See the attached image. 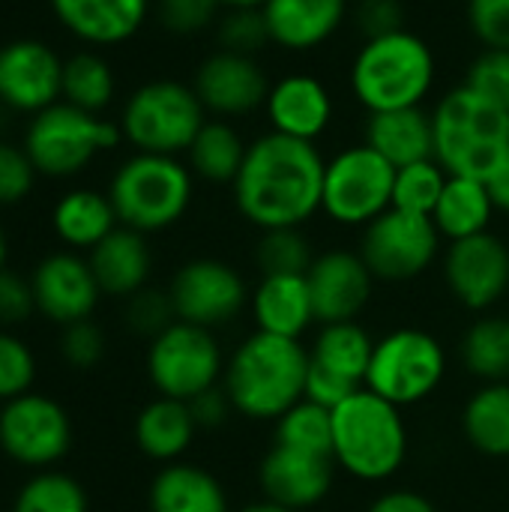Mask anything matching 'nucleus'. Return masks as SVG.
<instances>
[{
	"mask_svg": "<svg viewBox=\"0 0 509 512\" xmlns=\"http://www.w3.org/2000/svg\"><path fill=\"white\" fill-rule=\"evenodd\" d=\"M0 447L27 468H48L72 447V423L63 405L48 396L24 393L0 411Z\"/></svg>",
	"mask_w": 509,
	"mask_h": 512,
	"instance_id": "nucleus-14",
	"label": "nucleus"
},
{
	"mask_svg": "<svg viewBox=\"0 0 509 512\" xmlns=\"http://www.w3.org/2000/svg\"><path fill=\"white\" fill-rule=\"evenodd\" d=\"M312 261V243L300 228L261 231L255 246V264L261 276H306Z\"/></svg>",
	"mask_w": 509,
	"mask_h": 512,
	"instance_id": "nucleus-36",
	"label": "nucleus"
},
{
	"mask_svg": "<svg viewBox=\"0 0 509 512\" xmlns=\"http://www.w3.org/2000/svg\"><path fill=\"white\" fill-rule=\"evenodd\" d=\"M264 111H267L273 132L315 144V138H321L333 120V99L324 81H318L315 75L297 72V75L279 78L270 87Z\"/></svg>",
	"mask_w": 509,
	"mask_h": 512,
	"instance_id": "nucleus-21",
	"label": "nucleus"
},
{
	"mask_svg": "<svg viewBox=\"0 0 509 512\" xmlns=\"http://www.w3.org/2000/svg\"><path fill=\"white\" fill-rule=\"evenodd\" d=\"M309 348L255 330L225 360L222 387L234 411L255 423H276L306 396Z\"/></svg>",
	"mask_w": 509,
	"mask_h": 512,
	"instance_id": "nucleus-2",
	"label": "nucleus"
},
{
	"mask_svg": "<svg viewBox=\"0 0 509 512\" xmlns=\"http://www.w3.org/2000/svg\"><path fill=\"white\" fill-rule=\"evenodd\" d=\"M357 390H360L357 384H351V381L339 378L336 372L321 369V366H315V363L309 360L306 396H303V399H309V402H315V405H321V408H327V411H336V408H339L342 402H348Z\"/></svg>",
	"mask_w": 509,
	"mask_h": 512,
	"instance_id": "nucleus-50",
	"label": "nucleus"
},
{
	"mask_svg": "<svg viewBox=\"0 0 509 512\" xmlns=\"http://www.w3.org/2000/svg\"><path fill=\"white\" fill-rule=\"evenodd\" d=\"M270 87L273 84L267 81V72L255 57L219 48L198 63L192 78V90L198 93L204 111L216 114L219 120L243 117L264 108Z\"/></svg>",
	"mask_w": 509,
	"mask_h": 512,
	"instance_id": "nucleus-17",
	"label": "nucleus"
},
{
	"mask_svg": "<svg viewBox=\"0 0 509 512\" xmlns=\"http://www.w3.org/2000/svg\"><path fill=\"white\" fill-rule=\"evenodd\" d=\"M30 285H33L36 309L60 327L87 321L102 297V288L90 270V261L69 255V252L48 255L33 270Z\"/></svg>",
	"mask_w": 509,
	"mask_h": 512,
	"instance_id": "nucleus-19",
	"label": "nucleus"
},
{
	"mask_svg": "<svg viewBox=\"0 0 509 512\" xmlns=\"http://www.w3.org/2000/svg\"><path fill=\"white\" fill-rule=\"evenodd\" d=\"M147 375L159 396L192 402L204 390L222 384L225 357L213 330L174 321L165 333L150 339Z\"/></svg>",
	"mask_w": 509,
	"mask_h": 512,
	"instance_id": "nucleus-10",
	"label": "nucleus"
},
{
	"mask_svg": "<svg viewBox=\"0 0 509 512\" xmlns=\"http://www.w3.org/2000/svg\"><path fill=\"white\" fill-rule=\"evenodd\" d=\"M462 366L480 384L509 381V318L507 315H483L477 318L459 345Z\"/></svg>",
	"mask_w": 509,
	"mask_h": 512,
	"instance_id": "nucleus-34",
	"label": "nucleus"
},
{
	"mask_svg": "<svg viewBox=\"0 0 509 512\" xmlns=\"http://www.w3.org/2000/svg\"><path fill=\"white\" fill-rule=\"evenodd\" d=\"M237 512H297V510H288V507H282V504H276V501L261 498V501H252V504H246L243 510H237Z\"/></svg>",
	"mask_w": 509,
	"mask_h": 512,
	"instance_id": "nucleus-54",
	"label": "nucleus"
},
{
	"mask_svg": "<svg viewBox=\"0 0 509 512\" xmlns=\"http://www.w3.org/2000/svg\"><path fill=\"white\" fill-rule=\"evenodd\" d=\"M324 156L312 141L267 132L249 141L237 180L231 183L237 213L258 231L300 228L321 210Z\"/></svg>",
	"mask_w": 509,
	"mask_h": 512,
	"instance_id": "nucleus-1",
	"label": "nucleus"
},
{
	"mask_svg": "<svg viewBox=\"0 0 509 512\" xmlns=\"http://www.w3.org/2000/svg\"><path fill=\"white\" fill-rule=\"evenodd\" d=\"M447 375V351L420 327H399L375 339L366 387L396 408L420 405L438 393Z\"/></svg>",
	"mask_w": 509,
	"mask_h": 512,
	"instance_id": "nucleus-7",
	"label": "nucleus"
},
{
	"mask_svg": "<svg viewBox=\"0 0 509 512\" xmlns=\"http://www.w3.org/2000/svg\"><path fill=\"white\" fill-rule=\"evenodd\" d=\"M444 285L471 312H489L509 291V246L492 231L453 240L444 252Z\"/></svg>",
	"mask_w": 509,
	"mask_h": 512,
	"instance_id": "nucleus-15",
	"label": "nucleus"
},
{
	"mask_svg": "<svg viewBox=\"0 0 509 512\" xmlns=\"http://www.w3.org/2000/svg\"><path fill=\"white\" fill-rule=\"evenodd\" d=\"M450 174L435 162V159H423L405 168H396V183H393V207L405 210V213H417V216H429L435 213L441 192L447 186Z\"/></svg>",
	"mask_w": 509,
	"mask_h": 512,
	"instance_id": "nucleus-38",
	"label": "nucleus"
},
{
	"mask_svg": "<svg viewBox=\"0 0 509 512\" xmlns=\"http://www.w3.org/2000/svg\"><path fill=\"white\" fill-rule=\"evenodd\" d=\"M396 165L369 144H354L336 153L324 168L321 210L348 228H366L393 207Z\"/></svg>",
	"mask_w": 509,
	"mask_h": 512,
	"instance_id": "nucleus-9",
	"label": "nucleus"
},
{
	"mask_svg": "<svg viewBox=\"0 0 509 512\" xmlns=\"http://www.w3.org/2000/svg\"><path fill=\"white\" fill-rule=\"evenodd\" d=\"M120 138V129L108 120H99L90 111L75 105H48L30 123L27 156L36 171L51 177H66L81 171L96 153L111 150Z\"/></svg>",
	"mask_w": 509,
	"mask_h": 512,
	"instance_id": "nucleus-11",
	"label": "nucleus"
},
{
	"mask_svg": "<svg viewBox=\"0 0 509 512\" xmlns=\"http://www.w3.org/2000/svg\"><path fill=\"white\" fill-rule=\"evenodd\" d=\"M336 459L288 444H276L258 462V486L267 501H276L288 510H312L318 507L336 480Z\"/></svg>",
	"mask_w": 509,
	"mask_h": 512,
	"instance_id": "nucleus-16",
	"label": "nucleus"
},
{
	"mask_svg": "<svg viewBox=\"0 0 509 512\" xmlns=\"http://www.w3.org/2000/svg\"><path fill=\"white\" fill-rule=\"evenodd\" d=\"M465 84L509 111V48H483L468 66Z\"/></svg>",
	"mask_w": 509,
	"mask_h": 512,
	"instance_id": "nucleus-42",
	"label": "nucleus"
},
{
	"mask_svg": "<svg viewBox=\"0 0 509 512\" xmlns=\"http://www.w3.org/2000/svg\"><path fill=\"white\" fill-rule=\"evenodd\" d=\"M126 321H129V327L138 336L156 339L159 333H165L177 321L171 294L168 291H159V288H141L126 303Z\"/></svg>",
	"mask_w": 509,
	"mask_h": 512,
	"instance_id": "nucleus-43",
	"label": "nucleus"
},
{
	"mask_svg": "<svg viewBox=\"0 0 509 512\" xmlns=\"http://www.w3.org/2000/svg\"><path fill=\"white\" fill-rule=\"evenodd\" d=\"M63 93V63L36 42L21 39L0 51V99L21 111H45Z\"/></svg>",
	"mask_w": 509,
	"mask_h": 512,
	"instance_id": "nucleus-20",
	"label": "nucleus"
},
{
	"mask_svg": "<svg viewBox=\"0 0 509 512\" xmlns=\"http://www.w3.org/2000/svg\"><path fill=\"white\" fill-rule=\"evenodd\" d=\"M51 6L75 36L114 45L144 24L150 0H51Z\"/></svg>",
	"mask_w": 509,
	"mask_h": 512,
	"instance_id": "nucleus-27",
	"label": "nucleus"
},
{
	"mask_svg": "<svg viewBox=\"0 0 509 512\" xmlns=\"http://www.w3.org/2000/svg\"><path fill=\"white\" fill-rule=\"evenodd\" d=\"M3 261H6V240H3V231H0V270H3Z\"/></svg>",
	"mask_w": 509,
	"mask_h": 512,
	"instance_id": "nucleus-56",
	"label": "nucleus"
},
{
	"mask_svg": "<svg viewBox=\"0 0 509 512\" xmlns=\"http://www.w3.org/2000/svg\"><path fill=\"white\" fill-rule=\"evenodd\" d=\"M435 84V54L411 30L363 42L351 63V93L369 111L417 108Z\"/></svg>",
	"mask_w": 509,
	"mask_h": 512,
	"instance_id": "nucleus-5",
	"label": "nucleus"
},
{
	"mask_svg": "<svg viewBox=\"0 0 509 512\" xmlns=\"http://www.w3.org/2000/svg\"><path fill=\"white\" fill-rule=\"evenodd\" d=\"M198 423L189 411V402L156 396L135 417V444L153 462H180V456L192 447Z\"/></svg>",
	"mask_w": 509,
	"mask_h": 512,
	"instance_id": "nucleus-28",
	"label": "nucleus"
},
{
	"mask_svg": "<svg viewBox=\"0 0 509 512\" xmlns=\"http://www.w3.org/2000/svg\"><path fill=\"white\" fill-rule=\"evenodd\" d=\"M468 27L483 48H509V0H468Z\"/></svg>",
	"mask_w": 509,
	"mask_h": 512,
	"instance_id": "nucleus-46",
	"label": "nucleus"
},
{
	"mask_svg": "<svg viewBox=\"0 0 509 512\" xmlns=\"http://www.w3.org/2000/svg\"><path fill=\"white\" fill-rule=\"evenodd\" d=\"M351 21L363 42L381 39L405 30V6L402 0H357L351 9Z\"/></svg>",
	"mask_w": 509,
	"mask_h": 512,
	"instance_id": "nucleus-45",
	"label": "nucleus"
},
{
	"mask_svg": "<svg viewBox=\"0 0 509 512\" xmlns=\"http://www.w3.org/2000/svg\"><path fill=\"white\" fill-rule=\"evenodd\" d=\"M273 441L276 444H288V447H300V450H312V453L333 456V411H327V408L303 399L288 414H282L276 420Z\"/></svg>",
	"mask_w": 509,
	"mask_h": 512,
	"instance_id": "nucleus-37",
	"label": "nucleus"
},
{
	"mask_svg": "<svg viewBox=\"0 0 509 512\" xmlns=\"http://www.w3.org/2000/svg\"><path fill=\"white\" fill-rule=\"evenodd\" d=\"M261 12L273 45L285 51H312L342 27L348 0H267Z\"/></svg>",
	"mask_w": 509,
	"mask_h": 512,
	"instance_id": "nucleus-22",
	"label": "nucleus"
},
{
	"mask_svg": "<svg viewBox=\"0 0 509 512\" xmlns=\"http://www.w3.org/2000/svg\"><path fill=\"white\" fill-rule=\"evenodd\" d=\"M372 351H375V339L360 321H336L318 327L315 342L309 348V360L357 387H366Z\"/></svg>",
	"mask_w": 509,
	"mask_h": 512,
	"instance_id": "nucleus-29",
	"label": "nucleus"
},
{
	"mask_svg": "<svg viewBox=\"0 0 509 512\" xmlns=\"http://www.w3.org/2000/svg\"><path fill=\"white\" fill-rule=\"evenodd\" d=\"M435 162L450 177L489 180L509 159V111L468 84L453 87L432 108Z\"/></svg>",
	"mask_w": 509,
	"mask_h": 512,
	"instance_id": "nucleus-3",
	"label": "nucleus"
},
{
	"mask_svg": "<svg viewBox=\"0 0 509 512\" xmlns=\"http://www.w3.org/2000/svg\"><path fill=\"white\" fill-rule=\"evenodd\" d=\"M177 321L216 330L231 324L249 306V288L237 267L219 258L186 261L168 285Z\"/></svg>",
	"mask_w": 509,
	"mask_h": 512,
	"instance_id": "nucleus-13",
	"label": "nucleus"
},
{
	"mask_svg": "<svg viewBox=\"0 0 509 512\" xmlns=\"http://www.w3.org/2000/svg\"><path fill=\"white\" fill-rule=\"evenodd\" d=\"M360 258L372 270L375 282L402 285L420 279L441 252V234L429 216L390 207L363 228Z\"/></svg>",
	"mask_w": 509,
	"mask_h": 512,
	"instance_id": "nucleus-12",
	"label": "nucleus"
},
{
	"mask_svg": "<svg viewBox=\"0 0 509 512\" xmlns=\"http://www.w3.org/2000/svg\"><path fill=\"white\" fill-rule=\"evenodd\" d=\"M366 512H438V507L414 489H390L381 492Z\"/></svg>",
	"mask_w": 509,
	"mask_h": 512,
	"instance_id": "nucleus-52",
	"label": "nucleus"
},
{
	"mask_svg": "<svg viewBox=\"0 0 509 512\" xmlns=\"http://www.w3.org/2000/svg\"><path fill=\"white\" fill-rule=\"evenodd\" d=\"M255 330L300 339L315 324V306L306 276H261L249 297Z\"/></svg>",
	"mask_w": 509,
	"mask_h": 512,
	"instance_id": "nucleus-24",
	"label": "nucleus"
},
{
	"mask_svg": "<svg viewBox=\"0 0 509 512\" xmlns=\"http://www.w3.org/2000/svg\"><path fill=\"white\" fill-rule=\"evenodd\" d=\"M63 93L66 102L81 111H102L114 96L111 66L99 54H75L69 63H63Z\"/></svg>",
	"mask_w": 509,
	"mask_h": 512,
	"instance_id": "nucleus-35",
	"label": "nucleus"
},
{
	"mask_svg": "<svg viewBox=\"0 0 509 512\" xmlns=\"http://www.w3.org/2000/svg\"><path fill=\"white\" fill-rule=\"evenodd\" d=\"M411 438L402 408L360 387L333 411V456L339 471L360 483L396 477L408 459Z\"/></svg>",
	"mask_w": 509,
	"mask_h": 512,
	"instance_id": "nucleus-4",
	"label": "nucleus"
},
{
	"mask_svg": "<svg viewBox=\"0 0 509 512\" xmlns=\"http://www.w3.org/2000/svg\"><path fill=\"white\" fill-rule=\"evenodd\" d=\"M306 282L318 324L357 321L375 291L372 270L366 267L360 252L351 249H327L315 255Z\"/></svg>",
	"mask_w": 509,
	"mask_h": 512,
	"instance_id": "nucleus-18",
	"label": "nucleus"
},
{
	"mask_svg": "<svg viewBox=\"0 0 509 512\" xmlns=\"http://www.w3.org/2000/svg\"><path fill=\"white\" fill-rule=\"evenodd\" d=\"M363 144H369L375 153H381L396 168H405V165H414L423 159H435L432 111L417 105V108L369 114L363 123Z\"/></svg>",
	"mask_w": 509,
	"mask_h": 512,
	"instance_id": "nucleus-23",
	"label": "nucleus"
},
{
	"mask_svg": "<svg viewBox=\"0 0 509 512\" xmlns=\"http://www.w3.org/2000/svg\"><path fill=\"white\" fill-rule=\"evenodd\" d=\"M204 105L192 84L171 78L141 84L123 108V135L138 147V153L177 156L192 147L195 135L207 123Z\"/></svg>",
	"mask_w": 509,
	"mask_h": 512,
	"instance_id": "nucleus-8",
	"label": "nucleus"
},
{
	"mask_svg": "<svg viewBox=\"0 0 509 512\" xmlns=\"http://www.w3.org/2000/svg\"><path fill=\"white\" fill-rule=\"evenodd\" d=\"M87 261L102 294L126 297V300L138 294L141 288H147L150 267H153L147 234L132 231L126 225L114 228L102 243H96Z\"/></svg>",
	"mask_w": 509,
	"mask_h": 512,
	"instance_id": "nucleus-25",
	"label": "nucleus"
},
{
	"mask_svg": "<svg viewBox=\"0 0 509 512\" xmlns=\"http://www.w3.org/2000/svg\"><path fill=\"white\" fill-rule=\"evenodd\" d=\"M465 441L489 459H509V381L480 384L462 408Z\"/></svg>",
	"mask_w": 509,
	"mask_h": 512,
	"instance_id": "nucleus-31",
	"label": "nucleus"
},
{
	"mask_svg": "<svg viewBox=\"0 0 509 512\" xmlns=\"http://www.w3.org/2000/svg\"><path fill=\"white\" fill-rule=\"evenodd\" d=\"M222 0H159V21L165 30L192 36L219 21Z\"/></svg>",
	"mask_w": 509,
	"mask_h": 512,
	"instance_id": "nucleus-44",
	"label": "nucleus"
},
{
	"mask_svg": "<svg viewBox=\"0 0 509 512\" xmlns=\"http://www.w3.org/2000/svg\"><path fill=\"white\" fill-rule=\"evenodd\" d=\"M267 0H222L225 9H240V6H264Z\"/></svg>",
	"mask_w": 509,
	"mask_h": 512,
	"instance_id": "nucleus-55",
	"label": "nucleus"
},
{
	"mask_svg": "<svg viewBox=\"0 0 509 512\" xmlns=\"http://www.w3.org/2000/svg\"><path fill=\"white\" fill-rule=\"evenodd\" d=\"M12 512H87V492L60 471H42L24 483Z\"/></svg>",
	"mask_w": 509,
	"mask_h": 512,
	"instance_id": "nucleus-39",
	"label": "nucleus"
},
{
	"mask_svg": "<svg viewBox=\"0 0 509 512\" xmlns=\"http://www.w3.org/2000/svg\"><path fill=\"white\" fill-rule=\"evenodd\" d=\"M117 228V213L108 195L78 189L57 201L54 231L63 243L78 249H93Z\"/></svg>",
	"mask_w": 509,
	"mask_h": 512,
	"instance_id": "nucleus-33",
	"label": "nucleus"
},
{
	"mask_svg": "<svg viewBox=\"0 0 509 512\" xmlns=\"http://www.w3.org/2000/svg\"><path fill=\"white\" fill-rule=\"evenodd\" d=\"M33 312H36L33 285L3 267L0 270V327L24 324Z\"/></svg>",
	"mask_w": 509,
	"mask_h": 512,
	"instance_id": "nucleus-49",
	"label": "nucleus"
},
{
	"mask_svg": "<svg viewBox=\"0 0 509 512\" xmlns=\"http://www.w3.org/2000/svg\"><path fill=\"white\" fill-rule=\"evenodd\" d=\"M189 411H192L198 429H219V426H225L231 420V414H237L222 384H216V387L204 390L201 396H195L189 402Z\"/></svg>",
	"mask_w": 509,
	"mask_h": 512,
	"instance_id": "nucleus-51",
	"label": "nucleus"
},
{
	"mask_svg": "<svg viewBox=\"0 0 509 512\" xmlns=\"http://www.w3.org/2000/svg\"><path fill=\"white\" fill-rule=\"evenodd\" d=\"M147 504L150 512H231L219 477L189 462L165 465L150 483Z\"/></svg>",
	"mask_w": 509,
	"mask_h": 512,
	"instance_id": "nucleus-26",
	"label": "nucleus"
},
{
	"mask_svg": "<svg viewBox=\"0 0 509 512\" xmlns=\"http://www.w3.org/2000/svg\"><path fill=\"white\" fill-rule=\"evenodd\" d=\"M495 213H498L495 201L483 180L450 177L441 192V201L432 213V222H435L438 234L453 243V240H465V237L489 231Z\"/></svg>",
	"mask_w": 509,
	"mask_h": 512,
	"instance_id": "nucleus-30",
	"label": "nucleus"
},
{
	"mask_svg": "<svg viewBox=\"0 0 509 512\" xmlns=\"http://www.w3.org/2000/svg\"><path fill=\"white\" fill-rule=\"evenodd\" d=\"M60 354L75 369H93L105 357V333L90 318L87 321H75V324L63 327Z\"/></svg>",
	"mask_w": 509,
	"mask_h": 512,
	"instance_id": "nucleus-47",
	"label": "nucleus"
},
{
	"mask_svg": "<svg viewBox=\"0 0 509 512\" xmlns=\"http://www.w3.org/2000/svg\"><path fill=\"white\" fill-rule=\"evenodd\" d=\"M249 144L243 135L228 123V120H207L201 132L195 135L192 147L186 150L189 156V171L207 183H222L231 186L240 174V165L246 159Z\"/></svg>",
	"mask_w": 509,
	"mask_h": 512,
	"instance_id": "nucleus-32",
	"label": "nucleus"
},
{
	"mask_svg": "<svg viewBox=\"0 0 509 512\" xmlns=\"http://www.w3.org/2000/svg\"><path fill=\"white\" fill-rule=\"evenodd\" d=\"M108 198L120 225L141 234L165 231L192 204V171L174 156L138 153L117 168Z\"/></svg>",
	"mask_w": 509,
	"mask_h": 512,
	"instance_id": "nucleus-6",
	"label": "nucleus"
},
{
	"mask_svg": "<svg viewBox=\"0 0 509 512\" xmlns=\"http://www.w3.org/2000/svg\"><path fill=\"white\" fill-rule=\"evenodd\" d=\"M33 381H36V360L30 348L18 336L0 330V402L30 393Z\"/></svg>",
	"mask_w": 509,
	"mask_h": 512,
	"instance_id": "nucleus-41",
	"label": "nucleus"
},
{
	"mask_svg": "<svg viewBox=\"0 0 509 512\" xmlns=\"http://www.w3.org/2000/svg\"><path fill=\"white\" fill-rule=\"evenodd\" d=\"M216 42H219V51L246 54V57H255L258 51L273 45L261 6H240V9H228L225 15H219Z\"/></svg>",
	"mask_w": 509,
	"mask_h": 512,
	"instance_id": "nucleus-40",
	"label": "nucleus"
},
{
	"mask_svg": "<svg viewBox=\"0 0 509 512\" xmlns=\"http://www.w3.org/2000/svg\"><path fill=\"white\" fill-rule=\"evenodd\" d=\"M486 186H489V195L495 201V210L509 213V159L486 180Z\"/></svg>",
	"mask_w": 509,
	"mask_h": 512,
	"instance_id": "nucleus-53",
	"label": "nucleus"
},
{
	"mask_svg": "<svg viewBox=\"0 0 509 512\" xmlns=\"http://www.w3.org/2000/svg\"><path fill=\"white\" fill-rule=\"evenodd\" d=\"M36 165L27 156V150H15L0 144V204L21 201L33 186Z\"/></svg>",
	"mask_w": 509,
	"mask_h": 512,
	"instance_id": "nucleus-48",
	"label": "nucleus"
}]
</instances>
